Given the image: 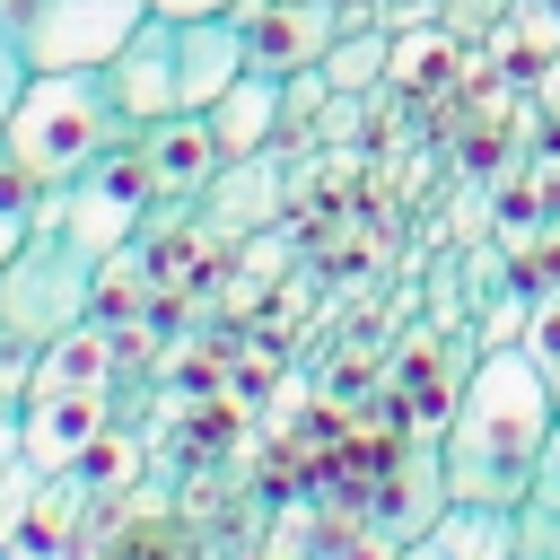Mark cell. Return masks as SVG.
Returning <instances> with one entry per match:
<instances>
[{
    "instance_id": "cell-11",
    "label": "cell",
    "mask_w": 560,
    "mask_h": 560,
    "mask_svg": "<svg viewBox=\"0 0 560 560\" xmlns=\"http://www.w3.org/2000/svg\"><path fill=\"white\" fill-rule=\"evenodd\" d=\"M192 210H201V228H210V236H254V228H271V219H280V149L228 158Z\"/></svg>"
},
{
    "instance_id": "cell-14",
    "label": "cell",
    "mask_w": 560,
    "mask_h": 560,
    "mask_svg": "<svg viewBox=\"0 0 560 560\" xmlns=\"http://www.w3.org/2000/svg\"><path fill=\"white\" fill-rule=\"evenodd\" d=\"M464 52H472V44H455L446 26H402V35L385 44V88H394V96H411V88H438V79H446Z\"/></svg>"
},
{
    "instance_id": "cell-27",
    "label": "cell",
    "mask_w": 560,
    "mask_h": 560,
    "mask_svg": "<svg viewBox=\"0 0 560 560\" xmlns=\"http://www.w3.org/2000/svg\"><path fill=\"white\" fill-rule=\"evenodd\" d=\"M18 464H26V411L0 420V472H18Z\"/></svg>"
},
{
    "instance_id": "cell-16",
    "label": "cell",
    "mask_w": 560,
    "mask_h": 560,
    "mask_svg": "<svg viewBox=\"0 0 560 560\" xmlns=\"http://www.w3.org/2000/svg\"><path fill=\"white\" fill-rule=\"evenodd\" d=\"M44 210H52V184H35V166L0 140V262L44 228Z\"/></svg>"
},
{
    "instance_id": "cell-21",
    "label": "cell",
    "mask_w": 560,
    "mask_h": 560,
    "mask_svg": "<svg viewBox=\"0 0 560 560\" xmlns=\"http://www.w3.org/2000/svg\"><path fill=\"white\" fill-rule=\"evenodd\" d=\"M26 394H35V350L0 332V420H18V411H26Z\"/></svg>"
},
{
    "instance_id": "cell-28",
    "label": "cell",
    "mask_w": 560,
    "mask_h": 560,
    "mask_svg": "<svg viewBox=\"0 0 560 560\" xmlns=\"http://www.w3.org/2000/svg\"><path fill=\"white\" fill-rule=\"evenodd\" d=\"M149 9H158V18H228L236 0H149Z\"/></svg>"
},
{
    "instance_id": "cell-24",
    "label": "cell",
    "mask_w": 560,
    "mask_h": 560,
    "mask_svg": "<svg viewBox=\"0 0 560 560\" xmlns=\"http://www.w3.org/2000/svg\"><path fill=\"white\" fill-rule=\"evenodd\" d=\"M26 79H35V70H26V52H18V35L0 26V131H9V114H18V96H26Z\"/></svg>"
},
{
    "instance_id": "cell-30",
    "label": "cell",
    "mask_w": 560,
    "mask_h": 560,
    "mask_svg": "<svg viewBox=\"0 0 560 560\" xmlns=\"http://www.w3.org/2000/svg\"><path fill=\"white\" fill-rule=\"evenodd\" d=\"M542 9H551V26H560V0H542Z\"/></svg>"
},
{
    "instance_id": "cell-25",
    "label": "cell",
    "mask_w": 560,
    "mask_h": 560,
    "mask_svg": "<svg viewBox=\"0 0 560 560\" xmlns=\"http://www.w3.org/2000/svg\"><path fill=\"white\" fill-rule=\"evenodd\" d=\"M525 192H534V201H542V210H560V140H551V149H534V158H525Z\"/></svg>"
},
{
    "instance_id": "cell-6",
    "label": "cell",
    "mask_w": 560,
    "mask_h": 560,
    "mask_svg": "<svg viewBox=\"0 0 560 560\" xmlns=\"http://www.w3.org/2000/svg\"><path fill=\"white\" fill-rule=\"evenodd\" d=\"M228 18L245 35V70H271V79L315 70L332 52V35H341V9L332 0H236Z\"/></svg>"
},
{
    "instance_id": "cell-19",
    "label": "cell",
    "mask_w": 560,
    "mask_h": 560,
    "mask_svg": "<svg viewBox=\"0 0 560 560\" xmlns=\"http://www.w3.org/2000/svg\"><path fill=\"white\" fill-rule=\"evenodd\" d=\"M481 306V350H508V341H525V306H534V289L525 280H499L490 298H472Z\"/></svg>"
},
{
    "instance_id": "cell-26",
    "label": "cell",
    "mask_w": 560,
    "mask_h": 560,
    "mask_svg": "<svg viewBox=\"0 0 560 560\" xmlns=\"http://www.w3.org/2000/svg\"><path fill=\"white\" fill-rule=\"evenodd\" d=\"M438 9H446V0H376V26H385V35H402V26H438Z\"/></svg>"
},
{
    "instance_id": "cell-18",
    "label": "cell",
    "mask_w": 560,
    "mask_h": 560,
    "mask_svg": "<svg viewBox=\"0 0 560 560\" xmlns=\"http://www.w3.org/2000/svg\"><path fill=\"white\" fill-rule=\"evenodd\" d=\"M324 105H332V79H324V61H315V70H289V79H280V140H306Z\"/></svg>"
},
{
    "instance_id": "cell-23",
    "label": "cell",
    "mask_w": 560,
    "mask_h": 560,
    "mask_svg": "<svg viewBox=\"0 0 560 560\" xmlns=\"http://www.w3.org/2000/svg\"><path fill=\"white\" fill-rule=\"evenodd\" d=\"M525 499L560 516V420H551V438H542V455H534V481H525Z\"/></svg>"
},
{
    "instance_id": "cell-29",
    "label": "cell",
    "mask_w": 560,
    "mask_h": 560,
    "mask_svg": "<svg viewBox=\"0 0 560 560\" xmlns=\"http://www.w3.org/2000/svg\"><path fill=\"white\" fill-rule=\"evenodd\" d=\"M385 560H446V551H438V542H429V534H420V542H394V551H385Z\"/></svg>"
},
{
    "instance_id": "cell-5",
    "label": "cell",
    "mask_w": 560,
    "mask_h": 560,
    "mask_svg": "<svg viewBox=\"0 0 560 560\" xmlns=\"http://www.w3.org/2000/svg\"><path fill=\"white\" fill-rule=\"evenodd\" d=\"M149 210H158V184H149V166H140V149H114V158H96L88 175H70L61 192H52V228L79 245V254H122L140 228H149Z\"/></svg>"
},
{
    "instance_id": "cell-9",
    "label": "cell",
    "mask_w": 560,
    "mask_h": 560,
    "mask_svg": "<svg viewBox=\"0 0 560 560\" xmlns=\"http://www.w3.org/2000/svg\"><path fill=\"white\" fill-rule=\"evenodd\" d=\"M236 79H245V35H236V18H175V105H184V114H210Z\"/></svg>"
},
{
    "instance_id": "cell-22",
    "label": "cell",
    "mask_w": 560,
    "mask_h": 560,
    "mask_svg": "<svg viewBox=\"0 0 560 560\" xmlns=\"http://www.w3.org/2000/svg\"><path fill=\"white\" fill-rule=\"evenodd\" d=\"M516 560H560V516L516 499Z\"/></svg>"
},
{
    "instance_id": "cell-1",
    "label": "cell",
    "mask_w": 560,
    "mask_h": 560,
    "mask_svg": "<svg viewBox=\"0 0 560 560\" xmlns=\"http://www.w3.org/2000/svg\"><path fill=\"white\" fill-rule=\"evenodd\" d=\"M560 402L551 385L534 376V359L508 341V350H472L464 368V394L438 429V464H446V499H490V508H516L525 481H534V455L551 438Z\"/></svg>"
},
{
    "instance_id": "cell-17",
    "label": "cell",
    "mask_w": 560,
    "mask_h": 560,
    "mask_svg": "<svg viewBox=\"0 0 560 560\" xmlns=\"http://www.w3.org/2000/svg\"><path fill=\"white\" fill-rule=\"evenodd\" d=\"M516 350L534 359V376H542L551 402H560V280L534 289V306H525V341H516Z\"/></svg>"
},
{
    "instance_id": "cell-10",
    "label": "cell",
    "mask_w": 560,
    "mask_h": 560,
    "mask_svg": "<svg viewBox=\"0 0 560 560\" xmlns=\"http://www.w3.org/2000/svg\"><path fill=\"white\" fill-rule=\"evenodd\" d=\"M105 446V394H26V464L79 472Z\"/></svg>"
},
{
    "instance_id": "cell-12",
    "label": "cell",
    "mask_w": 560,
    "mask_h": 560,
    "mask_svg": "<svg viewBox=\"0 0 560 560\" xmlns=\"http://www.w3.org/2000/svg\"><path fill=\"white\" fill-rule=\"evenodd\" d=\"M210 140H219V158L280 149V79H271V70H245V79L210 105Z\"/></svg>"
},
{
    "instance_id": "cell-2",
    "label": "cell",
    "mask_w": 560,
    "mask_h": 560,
    "mask_svg": "<svg viewBox=\"0 0 560 560\" xmlns=\"http://www.w3.org/2000/svg\"><path fill=\"white\" fill-rule=\"evenodd\" d=\"M0 140L35 166V184H52V192H61V184H70V175H88L96 158L131 149V140H140V122H122V105L105 96V70H35Z\"/></svg>"
},
{
    "instance_id": "cell-7",
    "label": "cell",
    "mask_w": 560,
    "mask_h": 560,
    "mask_svg": "<svg viewBox=\"0 0 560 560\" xmlns=\"http://www.w3.org/2000/svg\"><path fill=\"white\" fill-rule=\"evenodd\" d=\"M105 96L122 105V122H158V114H184L175 105V18H140L122 35V52L105 61Z\"/></svg>"
},
{
    "instance_id": "cell-15",
    "label": "cell",
    "mask_w": 560,
    "mask_h": 560,
    "mask_svg": "<svg viewBox=\"0 0 560 560\" xmlns=\"http://www.w3.org/2000/svg\"><path fill=\"white\" fill-rule=\"evenodd\" d=\"M385 26L376 18H359V26H341L332 35V52H324V79H332V96H376L385 88Z\"/></svg>"
},
{
    "instance_id": "cell-3",
    "label": "cell",
    "mask_w": 560,
    "mask_h": 560,
    "mask_svg": "<svg viewBox=\"0 0 560 560\" xmlns=\"http://www.w3.org/2000/svg\"><path fill=\"white\" fill-rule=\"evenodd\" d=\"M96 315V254H79L52 219L0 262V332L26 350H52L61 332H79Z\"/></svg>"
},
{
    "instance_id": "cell-13",
    "label": "cell",
    "mask_w": 560,
    "mask_h": 560,
    "mask_svg": "<svg viewBox=\"0 0 560 560\" xmlns=\"http://www.w3.org/2000/svg\"><path fill=\"white\" fill-rule=\"evenodd\" d=\"M429 542L446 560H516V508H490V499H446Z\"/></svg>"
},
{
    "instance_id": "cell-20",
    "label": "cell",
    "mask_w": 560,
    "mask_h": 560,
    "mask_svg": "<svg viewBox=\"0 0 560 560\" xmlns=\"http://www.w3.org/2000/svg\"><path fill=\"white\" fill-rule=\"evenodd\" d=\"M508 9H516V0H446V9H438V26H446L455 44H490V26H499Z\"/></svg>"
},
{
    "instance_id": "cell-4",
    "label": "cell",
    "mask_w": 560,
    "mask_h": 560,
    "mask_svg": "<svg viewBox=\"0 0 560 560\" xmlns=\"http://www.w3.org/2000/svg\"><path fill=\"white\" fill-rule=\"evenodd\" d=\"M140 18L149 0H0V26L18 35L26 70H105Z\"/></svg>"
},
{
    "instance_id": "cell-8",
    "label": "cell",
    "mask_w": 560,
    "mask_h": 560,
    "mask_svg": "<svg viewBox=\"0 0 560 560\" xmlns=\"http://www.w3.org/2000/svg\"><path fill=\"white\" fill-rule=\"evenodd\" d=\"M140 166H149V184H158V201H201L210 192V175L228 166L219 158V140H210V114H158V122H140Z\"/></svg>"
}]
</instances>
